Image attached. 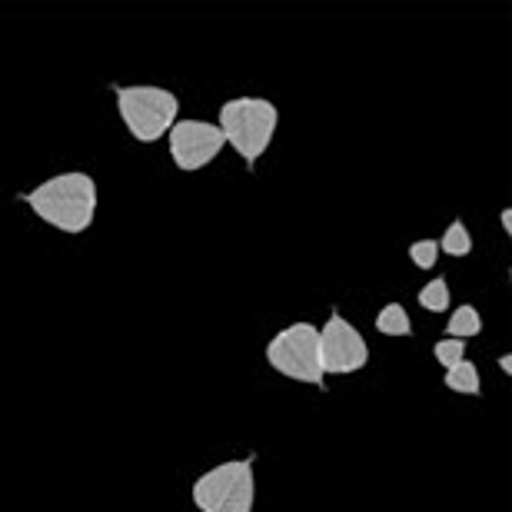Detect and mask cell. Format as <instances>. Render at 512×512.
Wrapping results in <instances>:
<instances>
[{"label":"cell","instance_id":"obj_1","mask_svg":"<svg viewBox=\"0 0 512 512\" xmlns=\"http://www.w3.org/2000/svg\"><path fill=\"white\" fill-rule=\"evenodd\" d=\"M20 200L34 210L37 220H44L57 233H67V237H80V233L90 230L100 203L97 180L84 170L57 173V177L37 183L34 190L20 193Z\"/></svg>","mask_w":512,"mask_h":512},{"label":"cell","instance_id":"obj_2","mask_svg":"<svg viewBox=\"0 0 512 512\" xmlns=\"http://www.w3.org/2000/svg\"><path fill=\"white\" fill-rule=\"evenodd\" d=\"M280 124V110L266 97H233L220 107L217 127L223 140L240 153V160L253 170L256 160L270 150Z\"/></svg>","mask_w":512,"mask_h":512},{"label":"cell","instance_id":"obj_3","mask_svg":"<svg viewBox=\"0 0 512 512\" xmlns=\"http://www.w3.org/2000/svg\"><path fill=\"white\" fill-rule=\"evenodd\" d=\"M117 114L137 143H157L180 120V97L157 84L117 87Z\"/></svg>","mask_w":512,"mask_h":512},{"label":"cell","instance_id":"obj_4","mask_svg":"<svg viewBox=\"0 0 512 512\" xmlns=\"http://www.w3.org/2000/svg\"><path fill=\"white\" fill-rule=\"evenodd\" d=\"M193 506L200 512H253L256 503V469L253 459H227L207 469L190 489Z\"/></svg>","mask_w":512,"mask_h":512},{"label":"cell","instance_id":"obj_5","mask_svg":"<svg viewBox=\"0 0 512 512\" xmlns=\"http://www.w3.org/2000/svg\"><path fill=\"white\" fill-rule=\"evenodd\" d=\"M266 363L273 373L293 383L326 389V376L320 370V330L313 323H290L266 343Z\"/></svg>","mask_w":512,"mask_h":512},{"label":"cell","instance_id":"obj_6","mask_svg":"<svg viewBox=\"0 0 512 512\" xmlns=\"http://www.w3.org/2000/svg\"><path fill=\"white\" fill-rule=\"evenodd\" d=\"M370 363V343L363 333L346 320V316L333 313L320 330V370L323 376H350L366 370Z\"/></svg>","mask_w":512,"mask_h":512},{"label":"cell","instance_id":"obj_7","mask_svg":"<svg viewBox=\"0 0 512 512\" xmlns=\"http://www.w3.org/2000/svg\"><path fill=\"white\" fill-rule=\"evenodd\" d=\"M167 143H170V160L177 163V170L183 173H197L203 167H210V163L220 157V150L227 147L220 127L207 124V120H197V117L177 120L167 133Z\"/></svg>","mask_w":512,"mask_h":512},{"label":"cell","instance_id":"obj_8","mask_svg":"<svg viewBox=\"0 0 512 512\" xmlns=\"http://www.w3.org/2000/svg\"><path fill=\"white\" fill-rule=\"evenodd\" d=\"M446 389H453L459 396H479L483 393V380H479V370L473 360H459L456 366L446 370Z\"/></svg>","mask_w":512,"mask_h":512},{"label":"cell","instance_id":"obj_9","mask_svg":"<svg viewBox=\"0 0 512 512\" xmlns=\"http://www.w3.org/2000/svg\"><path fill=\"white\" fill-rule=\"evenodd\" d=\"M483 333V316H479V310L473 303H463L459 310H453V316H449V326H446V336L449 340H473V336Z\"/></svg>","mask_w":512,"mask_h":512},{"label":"cell","instance_id":"obj_10","mask_svg":"<svg viewBox=\"0 0 512 512\" xmlns=\"http://www.w3.org/2000/svg\"><path fill=\"white\" fill-rule=\"evenodd\" d=\"M376 330L383 336H409L413 333V320H409L403 303H386L380 313H376Z\"/></svg>","mask_w":512,"mask_h":512},{"label":"cell","instance_id":"obj_11","mask_svg":"<svg viewBox=\"0 0 512 512\" xmlns=\"http://www.w3.org/2000/svg\"><path fill=\"white\" fill-rule=\"evenodd\" d=\"M439 250H443L446 256H469L473 253V233L466 230L463 220H453L449 223V230L443 233V240H436Z\"/></svg>","mask_w":512,"mask_h":512},{"label":"cell","instance_id":"obj_12","mask_svg":"<svg viewBox=\"0 0 512 512\" xmlns=\"http://www.w3.org/2000/svg\"><path fill=\"white\" fill-rule=\"evenodd\" d=\"M419 306L429 310V313L449 310V283H446V276H436V280H429L423 290H419Z\"/></svg>","mask_w":512,"mask_h":512},{"label":"cell","instance_id":"obj_13","mask_svg":"<svg viewBox=\"0 0 512 512\" xmlns=\"http://www.w3.org/2000/svg\"><path fill=\"white\" fill-rule=\"evenodd\" d=\"M433 356H436V363L443 366V370H449V366H456L459 360L466 356V343L463 340H439L436 346H433Z\"/></svg>","mask_w":512,"mask_h":512},{"label":"cell","instance_id":"obj_14","mask_svg":"<svg viewBox=\"0 0 512 512\" xmlns=\"http://www.w3.org/2000/svg\"><path fill=\"white\" fill-rule=\"evenodd\" d=\"M409 260H413L419 270H433L439 260V243L436 240H416L409 243Z\"/></svg>","mask_w":512,"mask_h":512},{"label":"cell","instance_id":"obj_15","mask_svg":"<svg viewBox=\"0 0 512 512\" xmlns=\"http://www.w3.org/2000/svg\"><path fill=\"white\" fill-rule=\"evenodd\" d=\"M499 223H503V233H512V210H503V217H499Z\"/></svg>","mask_w":512,"mask_h":512},{"label":"cell","instance_id":"obj_16","mask_svg":"<svg viewBox=\"0 0 512 512\" xmlns=\"http://www.w3.org/2000/svg\"><path fill=\"white\" fill-rule=\"evenodd\" d=\"M499 370H503L506 376L512 373V356H509V353H506V356H499Z\"/></svg>","mask_w":512,"mask_h":512}]
</instances>
